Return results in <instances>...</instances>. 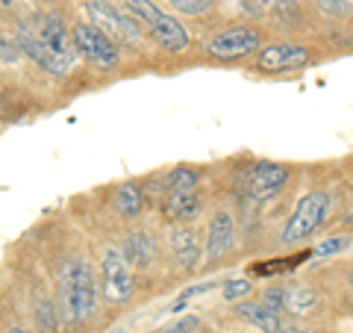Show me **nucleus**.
<instances>
[{"mask_svg": "<svg viewBox=\"0 0 353 333\" xmlns=\"http://www.w3.org/2000/svg\"><path fill=\"white\" fill-rule=\"evenodd\" d=\"M153 333H162V330H153Z\"/></svg>", "mask_w": 353, "mask_h": 333, "instance_id": "c85d7f7f", "label": "nucleus"}, {"mask_svg": "<svg viewBox=\"0 0 353 333\" xmlns=\"http://www.w3.org/2000/svg\"><path fill=\"white\" fill-rule=\"evenodd\" d=\"M6 333H27V330H21V327H12V330H6Z\"/></svg>", "mask_w": 353, "mask_h": 333, "instance_id": "bb28decb", "label": "nucleus"}, {"mask_svg": "<svg viewBox=\"0 0 353 333\" xmlns=\"http://www.w3.org/2000/svg\"><path fill=\"white\" fill-rule=\"evenodd\" d=\"M327 209H330L327 192H309V195H303L301 201H297L294 213L289 216V221H285L283 233H280L283 245H301V242H306L318 227L324 225Z\"/></svg>", "mask_w": 353, "mask_h": 333, "instance_id": "20e7f679", "label": "nucleus"}, {"mask_svg": "<svg viewBox=\"0 0 353 333\" xmlns=\"http://www.w3.org/2000/svg\"><path fill=\"white\" fill-rule=\"evenodd\" d=\"M197 171H192V169H174V171H168L165 174V189L168 192H192V189H197Z\"/></svg>", "mask_w": 353, "mask_h": 333, "instance_id": "a211bd4d", "label": "nucleus"}, {"mask_svg": "<svg viewBox=\"0 0 353 333\" xmlns=\"http://www.w3.org/2000/svg\"><path fill=\"white\" fill-rule=\"evenodd\" d=\"M71 44L77 50V57H83L85 62H92L94 68H115L121 62V50L118 44L106 36L101 27H94L92 21L88 24H74L71 27Z\"/></svg>", "mask_w": 353, "mask_h": 333, "instance_id": "39448f33", "label": "nucleus"}, {"mask_svg": "<svg viewBox=\"0 0 353 333\" xmlns=\"http://www.w3.org/2000/svg\"><path fill=\"white\" fill-rule=\"evenodd\" d=\"M201 195L197 189L192 192H165V201H162V216L174 221V225H189L201 216Z\"/></svg>", "mask_w": 353, "mask_h": 333, "instance_id": "ddd939ff", "label": "nucleus"}, {"mask_svg": "<svg viewBox=\"0 0 353 333\" xmlns=\"http://www.w3.org/2000/svg\"><path fill=\"white\" fill-rule=\"evenodd\" d=\"M350 286H353V272H350Z\"/></svg>", "mask_w": 353, "mask_h": 333, "instance_id": "cd10ccee", "label": "nucleus"}, {"mask_svg": "<svg viewBox=\"0 0 353 333\" xmlns=\"http://www.w3.org/2000/svg\"><path fill=\"white\" fill-rule=\"evenodd\" d=\"M318 304V292L306 283L283 286V310H289L292 316H303Z\"/></svg>", "mask_w": 353, "mask_h": 333, "instance_id": "dca6fc26", "label": "nucleus"}, {"mask_svg": "<svg viewBox=\"0 0 353 333\" xmlns=\"http://www.w3.org/2000/svg\"><path fill=\"white\" fill-rule=\"evenodd\" d=\"M168 251H171L174 269H180V272H192L201 263V239H197V233L192 227L176 225L168 233Z\"/></svg>", "mask_w": 353, "mask_h": 333, "instance_id": "f8f14e48", "label": "nucleus"}, {"mask_svg": "<svg viewBox=\"0 0 353 333\" xmlns=\"http://www.w3.org/2000/svg\"><path fill=\"white\" fill-rule=\"evenodd\" d=\"M318 9L333 18H341V15H350L353 12V0H315Z\"/></svg>", "mask_w": 353, "mask_h": 333, "instance_id": "4be33fe9", "label": "nucleus"}, {"mask_svg": "<svg viewBox=\"0 0 353 333\" xmlns=\"http://www.w3.org/2000/svg\"><path fill=\"white\" fill-rule=\"evenodd\" d=\"M121 254H124V260L132 269H148V265L157 260V242H153V236H148L145 230H132V233H127Z\"/></svg>", "mask_w": 353, "mask_h": 333, "instance_id": "2eb2a0df", "label": "nucleus"}, {"mask_svg": "<svg viewBox=\"0 0 353 333\" xmlns=\"http://www.w3.org/2000/svg\"><path fill=\"white\" fill-rule=\"evenodd\" d=\"M236 313H239V318H245L248 325H253L262 333H280V327H283L280 310L268 307L265 301H241L236 307Z\"/></svg>", "mask_w": 353, "mask_h": 333, "instance_id": "4468645a", "label": "nucleus"}, {"mask_svg": "<svg viewBox=\"0 0 353 333\" xmlns=\"http://www.w3.org/2000/svg\"><path fill=\"white\" fill-rule=\"evenodd\" d=\"M197 327H201V318H197V316H185L180 321H174L171 327H162V333H192Z\"/></svg>", "mask_w": 353, "mask_h": 333, "instance_id": "5701e85b", "label": "nucleus"}, {"mask_svg": "<svg viewBox=\"0 0 353 333\" xmlns=\"http://www.w3.org/2000/svg\"><path fill=\"white\" fill-rule=\"evenodd\" d=\"M309 62H312V53H309L303 44H294V41L268 44V48H262L259 57H256L259 71H268V74L297 71V68H306Z\"/></svg>", "mask_w": 353, "mask_h": 333, "instance_id": "1a4fd4ad", "label": "nucleus"}, {"mask_svg": "<svg viewBox=\"0 0 353 333\" xmlns=\"http://www.w3.org/2000/svg\"><path fill=\"white\" fill-rule=\"evenodd\" d=\"M280 333H303V330L297 327V325H283V327H280Z\"/></svg>", "mask_w": 353, "mask_h": 333, "instance_id": "393cba45", "label": "nucleus"}, {"mask_svg": "<svg viewBox=\"0 0 353 333\" xmlns=\"http://www.w3.org/2000/svg\"><path fill=\"white\" fill-rule=\"evenodd\" d=\"M345 225H347V227H353V207L347 209V216H345Z\"/></svg>", "mask_w": 353, "mask_h": 333, "instance_id": "a878e982", "label": "nucleus"}, {"mask_svg": "<svg viewBox=\"0 0 353 333\" xmlns=\"http://www.w3.org/2000/svg\"><path fill=\"white\" fill-rule=\"evenodd\" d=\"M347 248H350V236H330V239H324V242H318L315 251H312V257L327 260V257H336V254L347 251Z\"/></svg>", "mask_w": 353, "mask_h": 333, "instance_id": "6ab92c4d", "label": "nucleus"}, {"mask_svg": "<svg viewBox=\"0 0 353 333\" xmlns=\"http://www.w3.org/2000/svg\"><path fill=\"white\" fill-rule=\"evenodd\" d=\"M285 183H289V169L280 162H256L248 171V180H245L248 195L253 201H268V198L277 195Z\"/></svg>", "mask_w": 353, "mask_h": 333, "instance_id": "9d476101", "label": "nucleus"}, {"mask_svg": "<svg viewBox=\"0 0 353 333\" xmlns=\"http://www.w3.org/2000/svg\"><path fill=\"white\" fill-rule=\"evenodd\" d=\"M165 3L183 15H206L212 9V0H165Z\"/></svg>", "mask_w": 353, "mask_h": 333, "instance_id": "aec40b11", "label": "nucleus"}, {"mask_svg": "<svg viewBox=\"0 0 353 333\" xmlns=\"http://www.w3.org/2000/svg\"><path fill=\"white\" fill-rule=\"evenodd\" d=\"M250 292H253V283L248 280V277L224 283V301H241V298H248Z\"/></svg>", "mask_w": 353, "mask_h": 333, "instance_id": "412c9836", "label": "nucleus"}, {"mask_svg": "<svg viewBox=\"0 0 353 333\" xmlns=\"http://www.w3.org/2000/svg\"><path fill=\"white\" fill-rule=\"evenodd\" d=\"M101 292L106 301L127 304L130 295L136 292V280H132V265L124 260L121 248H106L101 263Z\"/></svg>", "mask_w": 353, "mask_h": 333, "instance_id": "0eeeda50", "label": "nucleus"}, {"mask_svg": "<svg viewBox=\"0 0 353 333\" xmlns=\"http://www.w3.org/2000/svg\"><path fill=\"white\" fill-rule=\"evenodd\" d=\"M101 304V280L94 269L80 257H71L59 265V310L65 321L83 325L97 313Z\"/></svg>", "mask_w": 353, "mask_h": 333, "instance_id": "f03ea898", "label": "nucleus"}, {"mask_svg": "<svg viewBox=\"0 0 353 333\" xmlns=\"http://www.w3.org/2000/svg\"><path fill=\"white\" fill-rule=\"evenodd\" d=\"M233 242H236V221L230 209H218V213L209 218V227H206V242H203V257L209 263H218L224 254L233 251Z\"/></svg>", "mask_w": 353, "mask_h": 333, "instance_id": "9b49d317", "label": "nucleus"}, {"mask_svg": "<svg viewBox=\"0 0 353 333\" xmlns=\"http://www.w3.org/2000/svg\"><path fill=\"white\" fill-rule=\"evenodd\" d=\"M85 12H88V21H92L94 27H101L112 41H121V44H139L141 41L139 21L132 15H127L124 9H118L115 3H109V0H88Z\"/></svg>", "mask_w": 353, "mask_h": 333, "instance_id": "423d86ee", "label": "nucleus"}, {"mask_svg": "<svg viewBox=\"0 0 353 333\" xmlns=\"http://www.w3.org/2000/svg\"><path fill=\"white\" fill-rule=\"evenodd\" d=\"M18 48L24 57L44 68L48 74H68L77 59V50L71 44V32L65 30L62 18L53 12L32 15L27 24L18 27Z\"/></svg>", "mask_w": 353, "mask_h": 333, "instance_id": "f257e3e1", "label": "nucleus"}, {"mask_svg": "<svg viewBox=\"0 0 353 333\" xmlns=\"http://www.w3.org/2000/svg\"><path fill=\"white\" fill-rule=\"evenodd\" d=\"M112 207H115V213H118V216L136 218L141 209H145V195H141V189H139L136 183H124V186H118V189H115Z\"/></svg>", "mask_w": 353, "mask_h": 333, "instance_id": "f3484780", "label": "nucleus"}, {"mask_svg": "<svg viewBox=\"0 0 353 333\" xmlns=\"http://www.w3.org/2000/svg\"><path fill=\"white\" fill-rule=\"evenodd\" d=\"M121 9L132 15L139 24H145L153 41L168 53H183L189 48V30H185L174 15L157 6V0H121Z\"/></svg>", "mask_w": 353, "mask_h": 333, "instance_id": "7ed1b4c3", "label": "nucleus"}, {"mask_svg": "<svg viewBox=\"0 0 353 333\" xmlns=\"http://www.w3.org/2000/svg\"><path fill=\"white\" fill-rule=\"evenodd\" d=\"M262 50V32L256 27H230L215 32L206 41V53L212 59H239Z\"/></svg>", "mask_w": 353, "mask_h": 333, "instance_id": "6e6552de", "label": "nucleus"}, {"mask_svg": "<svg viewBox=\"0 0 353 333\" xmlns=\"http://www.w3.org/2000/svg\"><path fill=\"white\" fill-rule=\"evenodd\" d=\"M262 301L268 307H274V310H283V286H271V289H265Z\"/></svg>", "mask_w": 353, "mask_h": 333, "instance_id": "b1692460", "label": "nucleus"}]
</instances>
